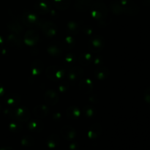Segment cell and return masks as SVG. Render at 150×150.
<instances>
[{
    "label": "cell",
    "mask_w": 150,
    "mask_h": 150,
    "mask_svg": "<svg viewBox=\"0 0 150 150\" xmlns=\"http://www.w3.org/2000/svg\"><path fill=\"white\" fill-rule=\"evenodd\" d=\"M59 142V139L58 137H57V136L54 137V136H51L47 141V144H48V147L53 149L58 145Z\"/></svg>",
    "instance_id": "obj_1"
},
{
    "label": "cell",
    "mask_w": 150,
    "mask_h": 150,
    "mask_svg": "<svg viewBox=\"0 0 150 150\" xmlns=\"http://www.w3.org/2000/svg\"><path fill=\"white\" fill-rule=\"evenodd\" d=\"M1 150H14V149L11 147H5V148H3V149H1Z\"/></svg>",
    "instance_id": "obj_3"
},
{
    "label": "cell",
    "mask_w": 150,
    "mask_h": 150,
    "mask_svg": "<svg viewBox=\"0 0 150 150\" xmlns=\"http://www.w3.org/2000/svg\"><path fill=\"white\" fill-rule=\"evenodd\" d=\"M21 144L23 145V146H33L35 142H34V140L32 138L29 137V136H26V137H24L23 139H22Z\"/></svg>",
    "instance_id": "obj_2"
}]
</instances>
